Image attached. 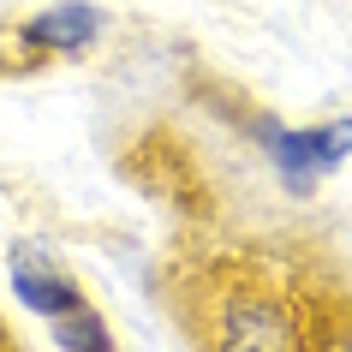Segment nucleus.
<instances>
[{"mask_svg": "<svg viewBox=\"0 0 352 352\" xmlns=\"http://www.w3.org/2000/svg\"><path fill=\"white\" fill-rule=\"evenodd\" d=\"M173 316L197 352H305L298 287L257 257H221L173 275Z\"/></svg>", "mask_w": 352, "mask_h": 352, "instance_id": "1", "label": "nucleus"}, {"mask_svg": "<svg viewBox=\"0 0 352 352\" xmlns=\"http://www.w3.org/2000/svg\"><path fill=\"white\" fill-rule=\"evenodd\" d=\"M102 30H108L102 6L54 0V6H42V12H30V19H19V24H6V30H0V42H12V48H19L0 72L19 78V72H30V66H48V60H78V54H90L96 42H102Z\"/></svg>", "mask_w": 352, "mask_h": 352, "instance_id": "2", "label": "nucleus"}, {"mask_svg": "<svg viewBox=\"0 0 352 352\" xmlns=\"http://www.w3.org/2000/svg\"><path fill=\"white\" fill-rule=\"evenodd\" d=\"M269 155H275V173L287 179V191L305 197V191H316V179H329L340 162H352V120L275 126L269 131Z\"/></svg>", "mask_w": 352, "mask_h": 352, "instance_id": "3", "label": "nucleus"}, {"mask_svg": "<svg viewBox=\"0 0 352 352\" xmlns=\"http://www.w3.org/2000/svg\"><path fill=\"white\" fill-rule=\"evenodd\" d=\"M6 269H12V293L24 298V311H36L42 322H54L60 311H72V305H84V287H78V275H66L42 245L19 239L12 251H6Z\"/></svg>", "mask_w": 352, "mask_h": 352, "instance_id": "4", "label": "nucleus"}, {"mask_svg": "<svg viewBox=\"0 0 352 352\" xmlns=\"http://www.w3.org/2000/svg\"><path fill=\"white\" fill-rule=\"evenodd\" d=\"M298 329H305V352H352V287H334V280L305 287Z\"/></svg>", "mask_w": 352, "mask_h": 352, "instance_id": "5", "label": "nucleus"}, {"mask_svg": "<svg viewBox=\"0 0 352 352\" xmlns=\"http://www.w3.org/2000/svg\"><path fill=\"white\" fill-rule=\"evenodd\" d=\"M48 334H54L60 352H120L113 329L102 322V311H96L90 298H84V305H72V311H60L54 322H48Z\"/></svg>", "mask_w": 352, "mask_h": 352, "instance_id": "6", "label": "nucleus"}, {"mask_svg": "<svg viewBox=\"0 0 352 352\" xmlns=\"http://www.w3.org/2000/svg\"><path fill=\"white\" fill-rule=\"evenodd\" d=\"M0 352H24L19 340H12V334H6V322H0Z\"/></svg>", "mask_w": 352, "mask_h": 352, "instance_id": "7", "label": "nucleus"}]
</instances>
